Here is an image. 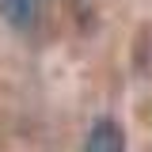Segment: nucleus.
I'll list each match as a JSON object with an SVG mask.
<instances>
[{
	"mask_svg": "<svg viewBox=\"0 0 152 152\" xmlns=\"http://www.w3.org/2000/svg\"><path fill=\"white\" fill-rule=\"evenodd\" d=\"M84 152H126V133H122V126H118V122H110V118L95 122L91 133H88Z\"/></svg>",
	"mask_w": 152,
	"mask_h": 152,
	"instance_id": "f257e3e1",
	"label": "nucleus"
},
{
	"mask_svg": "<svg viewBox=\"0 0 152 152\" xmlns=\"http://www.w3.org/2000/svg\"><path fill=\"white\" fill-rule=\"evenodd\" d=\"M0 15L15 31H31L42 15V0H0Z\"/></svg>",
	"mask_w": 152,
	"mask_h": 152,
	"instance_id": "f03ea898",
	"label": "nucleus"
}]
</instances>
